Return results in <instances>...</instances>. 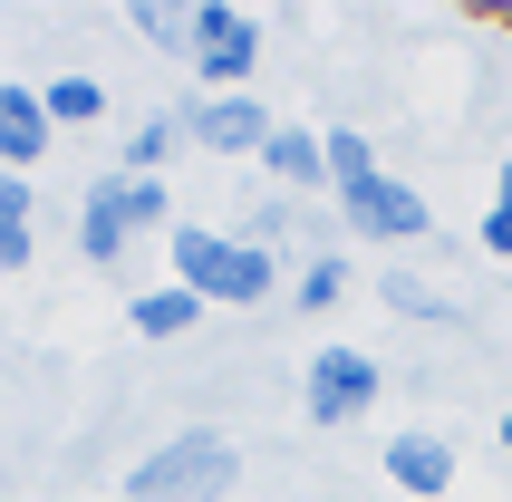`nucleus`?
<instances>
[{"mask_svg":"<svg viewBox=\"0 0 512 502\" xmlns=\"http://www.w3.org/2000/svg\"><path fill=\"white\" fill-rule=\"evenodd\" d=\"M261 174H271L281 194H329V136H319V126H290V116H281V136L261 145Z\"/></svg>","mask_w":512,"mask_h":502,"instance_id":"obj_10","label":"nucleus"},{"mask_svg":"<svg viewBox=\"0 0 512 502\" xmlns=\"http://www.w3.org/2000/svg\"><path fill=\"white\" fill-rule=\"evenodd\" d=\"M377 174H387V165H377V145L358 136V126H329V194L348 203V194H368Z\"/></svg>","mask_w":512,"mask_h":502,"instance_id":"obj_15","label":"nucleus"},{"mask_svg":"<svg viewBox=\"0 0 512 502\" xmlns=\"http://www.w3.org/2000/svg\"><path fill=\"white\" fill-rule=\"evenodd\" d=\"M49 145H58L49 97H39L29 78H10V87H0V174H29L39 155H49Z\"/></svg>","mask_w":512,"mask_h":502,"instance_id":"obj_8","label":"nucleus"},{"mask_svg":"<svg viewBox=\"0 0 512 502\" xmlns=\"http://www.w3.org/2000/svg\"><path fill=\"white\" fill-rule=\"evenodd\" d=\"M377 300L397 309V319H416V329H435V319H455V300H445V280H426V271H387V280H377Z\"/></svg>","mask_w":512,"mask_h":502,"instance_id":"obj_14","label":"nucleus"},{"mask_svg":"<svg viewBox=\"0 0 512 502\" xmlns=\"http://www.w3.org/2000/svg\"><path fill=\"white\" fill-rule=\"evenodd\" d=\"M145 232H174L165 174H97V184L78 194V261L87 271H116Z\"/></svg>","mask_w":512,"mask_h":502,"instance_id":"obj_2","label":"nucleus"},{"mask_svg":"<svg viewBox=\"0 0 512 502\" xmlns=\"http://www.w3.org/2000/svg\"><path fill=\"white\" fill-rule=\"evenodd\" d=\"M165 271L213 309H261L281 290V251L242 242V232H213V223H174L165 232Z\"/></svg>","mask_w":512,"mask_h":502,"instance_id":"obj_1","label":"nucleus"},{"mask_svg":"<svg viewBox=\"0 0 512 502\" xmlns=\"http://www.w3.org/2000/svg\"><path fill=\"white\" fill-rule=\"evenodd\" d=\"M39 97H49V126H58V136H68V126H97V116H107V87H97V78H49Z\"/></svg>","mask_w":512,"mask_h":502,"instance_id":"obj_18","label":"nucleus"},{"mask_svg":"<svg viewBox=\"0 0 512 502\" xmlns=\"http://www.w3.org/2000/svg\"><path fill=\"white\" fill-rule=\"evenodd\" d=\"M339 223L348 232H368V242H387V251H406V242H426L435 232V203L406 184V174H377L368 194H348L339 203Z\"/></svg>","mask_w":512,"mask_h":502,"instance_id":"obj_6","label":"nucleus"},{"mask_svg":"<svg viewBox=\"0 0 512 502\" xmlns=\"http://www.w3.org/2000/svg\"><path fill=\"white\" fill-rule=\"evenodd\" d=\"M0 87H10V78H0Z\"/></svg>","mask_w":512,"mask_h":502,"instance_id":"obj_22","label":"nucleus"},{"mask_svg":"<svg viewBox=\"0 0 512 502\" xmlns=\"http://www.w3.org/2000/svg\"><path fill=\"white\" fill-rule=\"evenodd\" d=\"M348 300V251H310L290 271V309H339Z\"/></svg>","mask_w":512,"mask_h":502,"instance_id":"obj_16","label":"nucleus"},{"mask_svg":"<svg viewBox=\"0 0 512 502\" xmlns=\"http://www.w3.org/2000/svg\"><path fill=\"white\" fill-rule=\"evenodd\" d=\"M29 251H39V194L29 174H0V271H29Z\"/></svg>","mask_w":512,"mask_h":502,"instance_id":"obj_13","label":"nucleus"},{"mask_svg":"<svg viewBox=\"0 0 512 502\" xmlns=\"http://www.w3.org/2000/svg\"><path fill=\"white\" fill-rule=\"evenodd\" d=\"M493 435H503V454H512V406H503V416H493Z\"/></svg>","mask_w":512,"mask_h":502,"instance_id":"obj_21","label":"nucleus"},{"mask_svg":"<svg viewBox=\"0 0 512 502\" xmlns=\"http://www.w3.org/2000/svg\"><path fill=\"white\" fill-rule=\"evenodd\" d=\"M203 309H213V300H194L184 280H155V290H136V300H126V329H136V338H184Z\"/></svg>","mask_w":512,"mask_h":502,"instance_id":"obj_11","label":"nucleus"},{"mask_svg":"<svg viewBox=\"0 0 512 502\" xmlns=\"http://www.w3.org/2000/svg\"><path fill=\"white\" fill-rule=\"evenodd\" d=\"M377 396H387V358H377V348H348V338L310 348V367H300V406H310V425H358Z\"/></svg>","mask_w":512,"mask_h":502,"instance_id":"obj_4","label":"nucleus"},{"mask_svg":"<svg viewBox=\"0 0 512 502\" xmlns=\"http://www.w3.org/2000/svg\"><path fill=\"white\" fill-rule=\"evenodd\" d=\"M474 251L484 261H512V165H493V203H484V223H474Z\"/></svg>","mask_w":512,"mask_h":502,"instance_id":"obj_20","label":"nucleus"},{"mask_svg":"<svg viewBox=\"0 0 512 502\" xmlns=\"http://www.w3.org/2000/svg\"><path fill=\"white\" fill-rule=\"evenodd\" d=\"M174 116L194 126V145H203V155H252V165H261V145L281 136V116L261 107V97H184Z\"/></svg>","mask_w":512,"mask_h":502,"instance_id":"obj_7","label":"nucleus"},{"mask_svg":"<svg viewBox=\"0 0 512 502\" xmlns=\"http://www.w3.org/2000/svg\"><path fill=\"white\" fill-rule=\"evenodd\" d=\"M232 232H242V242H261V251H281L290 232H300V194H252Z\"/></svg>","mask_w":512,"mask_h":502,"instance_id":"obj_17","label":"nucleus"},{"mask_svg":"<svg viewBox=\"0 0 512 502\" xmlns=\"http://www.w3.org/2000/svg\"><path fill=\"white\" fill-rule=\"evenodd\" d=\"M232 483H242V445L223 425H184L145 464H126V502H223Z\"/></svg>","mask_w":512,"mask_h":502,"instance_id":"obj_3","label":"nucleus"},{"mask_svg":"<svg viewBox=\"0 0 512 502\" xmlns=\"http://www.w3.org/2000/svg\"><path fill=\"white\" fill-rule=\"evenodd\" d=\"M377 464H387V483H397V493H416V502H435L445 483H455V445H445V435H426V425L387 435V454H377Z\"/></svg>","mask_w":512,"mask_h":502,"instance_id":"obj_9","label":"nucleus"},{"mask_svg":"<svg viewBox=\"0 0 512 502\" xmlns=\"http://www.w3.org/2000/svg\"><path fill=\"white\" fill-rule=\"evenodd\" d=\"M184 145H194V126H184L174 107H155V116H136V136H126V155H116V174H165L174 155H184Z\"/></svg>","mask_w":512,"mask_h":502,"instance_id":"obj_12","label":"nucleus"},{"mask_svg":"<svg viewBox=\"0 0 512 502\" xmlns=\"http://www.w3.org/2000/svg\"><path fill=\"white\" fill-rule=\"evenodd\" d=\"M194 78L203 97H252V68H261V20L232 10V0H194Z\"/></svg>","mask_w":512,"mask_h":502,"instance_id":"obj_5","label":"nucleus"},{"mask_svg":"<svg viewBox=\"0 0 512 502\" xmlns=\"http://www.w3.org/2000/svg\"><path fill=\"white\" fill-rule=\"evenodd\" d=\"M126 29L155 49H194V10H174V0H126Z\"/></svg>","mask_w":512,"mask_h":502,"instance_id":"obj_19","label":"nucleus"}]
</instances>
